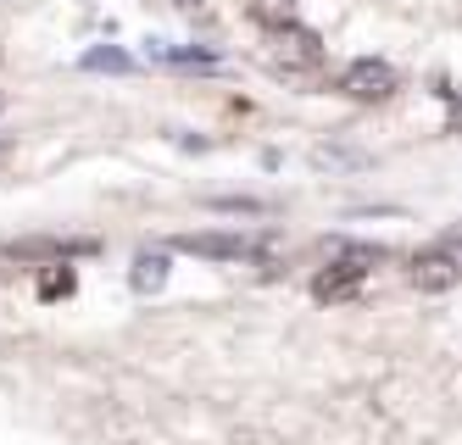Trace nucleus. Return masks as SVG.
<instances>
[{
    "label": "nucleus",
    "mask_w": 462,
    "mask_h": 445,
    "mask_svg": "<svg viewBox=\"0 0 462 445\" xmlns=\"http://www.w3.org/2000/svg\"><path fill=\"white\" fill-rule=\"evenodd\" d=\"M262 56H268V67H279V73H312V67L323 61V40L307 28V23H279L262 33Z\"/></svg>",
    "instance_id": "1"
},
{
    "label": "nucleus",
    "mask_w": 462,
    "mask_h": 445,
    "mask_svg": "<svg viewBox=\"0 0 462 445\" xmlns=\"http://www.w3.org/2000/svg\"><path fill=\"white\" fill-rule=\"evenodd\" d=\"M395 89H402V73L379 56H362L340 73V95H351V100H390Z\"/></svg>",
    "instance_id": "2"
},
{
    "label": "nucleus",
    "mask_w": 462,
    "mask_h": 445,
    "mask_svg": "<svg viewBox=\"0 0 462 445\" xmlns=\"http://www.w3.org/2000/svg\"><path fill=\"white\" fill-rule=\"evenodd\" d=\"M173 246L189 251V256H212V262H245V256H262V239H256V234H179Z\"/></svg>",
    "instance_id": "3"
},
{
    "label": "nucleus",
    "mask_w": 462,
    "mask_h": 445,
    "mask_svg": "<svg viewBox=\"0 0 462 445\" xmlns=\"http://www.w3.org/2000/svg\"><path fill=\"white\" fill-rule=\"evenodd\" d=\"M368 256H374V251L335 256V262H328V267L318 273V279H312V295H318V301H351V295L362 290V273H368L362 262H368Z\"/></svg>",
    "instance_id": "4"
},
{
    "label": "nucleus",
    "mask_w": 462,
    "mask_h": 445,
    "mask_svg": "<svg viewBox=\"0 0 462 445\" xmlns=\"http://www.w3.org/2000/svg\"><path fill=\"white\" fill-rule=\"evenodd\" d=\"M407 279H412L423 295H446V290L462 279V267H457L451 251H418V256L407 262Z\"/></svg>",
    "instance_id": "5"
},
{
    "label": "nucleus",
    "mask_w": 462,
    "mask_h": 445,
    "mask_svg": "<svg viewBox=\"0 0 462 445\" xmlns=\"http://www.w3.org/2000/svg\"><path fill=\"white\" fill-rule=\"evenodd\" d=\"M168 256H162V251H145V256H134V273H128V284H134L140 295H151V290H162V284H168Z\"/></svg>",
    "instance_id": "6"
},
{
    "label": "nucleus",
    "mask_w": 462,
    "mask_h": 445,
    "mask_svg": "<svg viewBox=\"0 0 462 445\" xmlns=\"http://www.w3.org/2000/svg\"><path fill=\"white\" fill-rule=\"evenodd\" d=\"M84 73H134V56L128 51H117V45H95V51H84Z\"/></svg>",
    "instance_id": "7"
},
{
    "label": "nucleus",
    "mask_w": 462,
    "mask_h": 445,
    "mask_svg": "<svg viewBox=\"0 0 462 445\" xmlns=\"http://www.w3.org/2000/svg\"><path fill=\"white\" fill-rule=\"evenodd\" d=\"M151 56L168 67H217V51H195V45H151Z\"/></svg>",
    "instance_id": "8"
},
{
    "label": "nucleus",
    "mask_w": 462,
    "mask_h": 445,
    "mask_svg": "<svg viewBox=\"0 0 462 445\" xmlns=\"http://www.w3.org/2000/svg\"><path fill=\"white\" fill-rule=\"evenodd\" d=\"M262 28H279V23H290V0H251L245 6Z\"/></svg>",
    "instance_id": "9"
},
{
    "label": "nucleus",
    "mask_w": 462,
    "mask_h": 445,
    "mask_svg": "<svg viewBox=\"0 0 462 445\" xmlns=\"http://www.w3.org/2000/svg\"><path fill=\"white\" fill-rule=\"evenodd\" d=\"M40 295H45V301H56V295H73V267H45Z\"/></svg>",
    "instance_id": "10"
},
{
    "label": "nucleus",
    "mask_w": 462,
    "mask_h": 445,
    "mask_svg": "<svg viewBox=\"0 0 462 445\" xmlns=\"http://www.w3.org/2000/svg\"><path fill=\"white\" fill-rule=\"evenodd\" d=\"M162 6H179V12H189V6H201V0H162Z\"/></svg>",
    "instance_id": "11"
}]
</instances>
